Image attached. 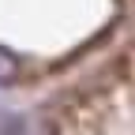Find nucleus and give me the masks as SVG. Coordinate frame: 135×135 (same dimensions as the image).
Segmentation results:
<instances>
[{"label":"nucleus","mask_w":135,"mask_h":135,"mask_svg":"<svg viewBox=\"0 0 135 135\" xmlns=\"http://www.w3.org/2000/svg\"><path fill=\"white\" fill-rule=\"evenodd\" d=\"M15 79H19V60H15V53H8L0 45V83H15Z\"/></svg>","instance_id":"obj_1"},{"label":"nucleus","mask_w":135,"mask_h":135,"mask_svg":"<svg viewBox=\"0 0 135 135\" xmlns=\"http://www.w3.org/2000/svg\"><path fill=\"white\" fill-rule=\"evenodd\" d=\"M124 4H131V0H124Z\"/></svg>","instance_id":"obj_2"}]
</instances>
